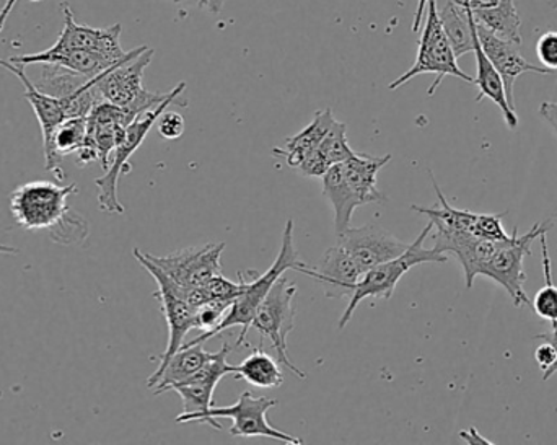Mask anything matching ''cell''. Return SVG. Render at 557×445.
I'll return each instance as SVG.
<instances>
[{
  "label": "cell",
  "mask_w": 557,
  "mask_h": 445,
  "mask_svg": "<svg viewBox=\"0 0 557 445\" xmlns=\"http://www.w3.org/2000/svg\"><path fill=\"white\" fill-rule=\"evenodd\" d=\"M212 353H208L202 345H183L162 369H157L147 382V387L152 388L153 394L160 395L172 391L173 385L186 381L199 371Z\"/></svg>",
  "instance_id": "cell-24"
},
{
  "label": "cell",
  "mask_w": 557,
  "mask_h": 445,
  "mask_svg": "<svg viewBox=\"0 0 557 445\" xmlns=\"http://www.w3.org/2000/svg\"><path fill=\"white\" fill-rule=\"evenodd\" d=\"M392 160V156H369V153H354L346 162L339 163L344 180L350 186L357 198L363 205L370 202H386V196L376 186V176L380 170Z\"/></svg>",
  "instance_id": "cell-22"
},
{
  "label": "cell",
  "mask_w": 557,
  "mask_h": 445,
  "mask_svg": "<svg viewBox=\"0 0 557 445\" xmlns=\"http://www.w3.org/2000/svg\"><path fill=\"white\" fill-rule=\"evenodd\" d=\"M478 38H480L481 48L486 52L490 61L493 62L494 67L499 72L503 77L504 85H506L507 100H509L510 107L516 110V98H513V85H516L517 78L520 75L533 74L540 75H552L555 72L549 69L539 67V65L532 64L527 61L522 54H520V46L513 45V42L506 41V39L499 38L494 35L493 32L476 22Z\"/></svg>",
  "instance_id": "cell-19"
},
{
  "label": "cell",
  "mask_w": 557,
  "mask_h": 445,
  "mask_svg": "<svg viewBox=\"0 0 557 445\" xmlns=\"http://www.w3.org/2000/svg\"><path fill=\"white\" fill-rule=\"evenodd\" d=\"M90 228L87 221L77 212L69 211L67 215L49 231V237L59 245H78L87 240Z\"/></svg>",
  "instance_id": "cell-32"
},
{
  "label": "cell",
  "mask_w": 557,
  "mask_h": 445,
  "mask_svg": "<svg viewBox=\"0 0 557 445\" xmlns=\"http://www.w3.org/2000/svg\"><path fill=\"white\" fill-rule=\"evenodd\" d=\"M301 267H304V261H300V258H298V251L295 250L294 245V221L288 219L287 224H285L284 235H282L281 250H278L273 267L267 273L255 277L253 281H247V277H245L244 293L234 300L222 322L212 332L205 333V335L198 336V338L185 343V345H205L208 339L221 335L222 332L232 329V326H242L237 345H245V339H247L248 332L251 330L255 313H257L261 302L267 299L271 287L274 286V283L285 271H298Z\"/></svg>",
  "instance_id": "cell-1"
},
{
  "label": "cell",
  "mask_w": 557,
  "mask_h": 445,
  "mask_svg": "<svg viewBox=\"0 0 557 445\" xmlns=\"http://www.w3.org/2000/svg\"><path fill=\"white\" fill-rule=\"evenodd\" d=\"M548 232H543L540 235V245H542V264L543 274H545V287L536 293L535 299L532 302V309L535 310L536 316L542 317L543 320L555 322L557 320V287L553 283V264L552 257L548 250Z\"/></svg>",
  "instance_id": "cell-30"
},
{
  "label": "cell",
  "mask_w": 557,
  "mask_h": 445,
  "mask_svg": "<svg viewBox=\"0 0 557 445\" xmlns=\"http://www.w3.org/2000/svg\"><path fill=\"white\" fill-rule=\"evenodd\" d=\"M474 58H476L478 75L474 77V85H476L480 95L476 97V101L490 98L494 104H497L500 111H503L504 120H506L507 126L510 129H517L519 127V116H517L516 110L510 107L509 100H507L506 85H504L503 77H500L497 69L494 67L493 62L487 58L486 52L481 48L480 38H474Z\"/></svg>",
  "instance_id": "cell-25"
},
{
  "label": "cell",
  "mask_w": 557,
  "mask_h": 445,
  "mask_svg": "<svg viewBox=\"0 0 557 445\" xmlns=\"http://www.w3.org/2000/svg\"><path fill=\"white\" fill-rule=\"evenodd\" d=\"M61 10L64 15V26H62L58 41L52 46L59 49H81V51L95 52V54L104 55L113 61L126 58L127 52L121 46L123 26L120 23L108 26V28H91V26L75 22L74 12L67 2H62Z\"/></svg>",
  "instance_id": "cell-16"
},
{
  "label": "cell",
  "mask_w": 557,
  "mask_h": 445,
  "mask_svg": "<svg viewBox=\"0 0 557 445\" xmlns=\"http://www.w3.org/2000/svg\"><path fill=\"white\" fill-rule=\"evenodd\" d=\"M549 5H552V9L557 10V0H552V2H549Z\"/></svg>",
  "instance_id": "cell-45"
},
{
  "label": "cell",
  "mask_w": 557,
  "mask_h": 445,
  "mask_svg": "<svg viewBox=\"0 0 557 445\" xmlns=\"http://www.w3.org/2000/svg\"><path fill=\"white\" fill-rule=\"evenodd\" d=\"M225 244H209L205 247L185 248L169 257H146L160 268L173 283L185 289L205 286L209 280L222 273L221 257Z\"/></svg>",
  "instance_id": "cell-13"
},
{
  "label": "cell",
  "mask_w": 557,
  "mask_h": 445,
  "mask_svg": "<svg viewBox=\"0 0 557 445\" xmlns=\"http://www.w3.org/2000/svg\"><path fill=\"white\" fill-rule=\"evenodd\" d=\"M536 339H545V342L552 343L553 346H555L557 351V320L555 322H552V330L549 332L543 333V335L536 336ZM557 372V364L555 368V374Z\"/></svg>",
  "instance_id": "cell-41"
},
{
  "label": "cell",
  "mask_w": 557,
  "mask_h": 445,
  "mask_svg": "<svg viewBox=\"0 0 557 445\" xmlns=\"http://www.w3.org/2000/svg\"><path fill=\"white\" fill-rule=\"evenodd\" d=\"M461 440L467 441L468 444H491L490 441L484 440V437H481L480 434H478V431L474 430V428H471L470 431H463V433L460 434Z\"/></svg>",
  "instance_id": "cell-40"
},
{
  "label": "cell",
  "mask_w": 557,
  "mask_h": 445,
  "mask_svg": "<svg viewBox=\"0 0 557 445\" xmlns=\"http://www.w3.org/2000/svg\"><path fill=\"white\" fill-rule=\"evenodd\" d=\"M276 405L277 401L273 398H257L250 392H244L237 404L232 407H212L202 418V423L211 424L212 428L221 431L222 424L218 423V418H228L234 421L231 428V434L234 437H268L282 444H305L300 437L290 436L271 427L268 421V411Z\"/></svg>",
  "instance_id": "cell-10"
},
{
  "label": "cell",
  "mask_w": 557,
  "mask_h": 445,
  "mask_svg": "<svg viewBox=\"0 0 557 445\" xmlns=\"http://www.w3.org/2000/svg\"><path fill=\"white\" fill-rule=\"evenodd\" d=\"M159 134L166 140H176L185 133V118L175 111H163L162 116L157 121Z\"/></svg>",
  "instance_id": "cell-35"
},
{
  "label": "cell",
  "mask_w": 557,
  "mask_h": 445,
  "mask_svg": "<svg viewBox=\"0 0 557 445\" xmlns=\"http://www.w3.org/2000/svg\"><path fill=\"white\" fill-rule=\"evenodd\" d=\"M185 90L186 82H180L163 103L140 114L126 127L124 136L121 137L113 156H111L107 172L100 178L95 180V185L98 188V206H100L101 211L107 212V214H124V206L121 205L120 198H117V183H120L121 176L126 175L133 169L129 163L131 157L143 146L147 134L156 126L163 111L173 103L180 104V107H188V101L182 100Z\"/></svg>",
  "instance_id": "cell-2"
},
{
  "label": "cell",
  "mask_w": 557,
  "mask_h": 445,
  "mask_svg": "<svg viewBox=\"0 0 557 445\" xmlns=\"http://www.w3.org/2000/svg\"><path fill=\"white\" fill-rule=\"evenodd\" d=\"M434 238L435 250L445 255L454 254L460 261L468 289L473 287L478 276H483L487 263L500 244V240H493V238L478 237L467 232L444 231V228H437Z\"/></svg>",
  "instance_id": "cell-17"
},
{
  "label": "cell",
  "mask_w": 557,
  "mask_h": 445,
  "mask_svg": "<svg viewBox=\"0 0 557 445\" xmlns=\"http://www.w3.org/2000/svg\"><path fill=\"white\" fill-rule=\"evenodd\" d=\"M153 49L139 46L133 49L124 61L117 62L103 74L95 77V87L104 101L129 111L139 118L146 111L153 110L170 97L169 94L147 91L143 85L144 71L152 62Z\"/></svg>",
  "instance_id": "cell-4"
},
{
  "label": "cell",
  "mask_w": 557,
  "mask_h": 445,
  "mask_svg": "<svg viewBox=\"0 0 557 445\" xmlns=\"http://www.w3.org/2000/svg\"><path fill=\"white\" fill-rule=\"evenodd\" d=\"M552 221H540L530 228L527 234L519 235L517 227L506 240H500L499 247L494 251L493 258L487 263L483 276L496 281L504 287L513 300L516 307H532L525 293V271L523 260L532 254V244L543 232L552 231Z\"/></svg>",
  "instance_id": "cell-8"
},
{
  "label": "cell",
  "mask_w": 557,
  "mask_h": 445,
  "mask_svg": "<svg viewBox=\"0 0 557 445\" xmlns=\"http://www.w3.org/2000/svg\"><path fill=\"white\" fill-rule=\"evenodd\" d=\"M235 375L258 388H276L284 384L281 362L263 349H253V353L237 366Z\"/></svg>",
  "instance_id": "cell-29"
},
{
  "label": "cell",
  "mask_w": 557,
  "mask_h": 445,
  "mask_svg": "<svg viewBox=\"0 0 557 445\" xmlns=\"http://www.w3.org/2000/svg\"><path fill=\"white\" fill-rule=\"evenodd\" d=\"M438 16L455 55L461 58L467 52H473L476 20L467 0H451L438 12Z\"/></svg>",
  "instance_id": "cell-26"
},
{
  "label": "cell",
  "mask_w": 557,
  "mask_h": 445,
  "mask_svg": "<svg viewBox=\"0 0 557 445\" xmlns=\"http://www.w3.org/2000/svg\"><path fill=\"white\" fill-rule=\"evenodd\" d=\"M536 55L543 67L557 72V32H546L536 41Z\"/></svg>",
  "instance_id": "cell-34"
},
{
  "label": "cell",
  "mask_w": 557,
  "mask_h": 445,
  "mask_svg": "<svg viewBox=\"0 0 557 445\" xmlns=\"http://www.w3.org/2000/svg\"><path fill=\"white\" fill-rule=\"evenodd\" d=\"M129 52H127V55H129ZM124 59H121V61H124ZM9 61L25 65V67L35 64L54 65V67L65 69V71L74 72V74L87 78L97 77V75L103 74L104 71L121 62L95 54V52L81 51V49H59L55 46H51V48L41 52H33V54L13 55Z\"/></svg>",
  "instance_id": "cell-20"
},
{
  "label": "cell",
  "mask_w": 557,
  "mask_h": 445,
  "mask_svg": "<svg viewBox=\"0 0 557 445\" xmlns=\"http://www.w3.org/2000/svg\"><path fill=\"white\" fill-rule=\"evenodd\" d=\"M225 0H202V9L209 10L211 13H219L224 7Z\"/></svg>",
  "instance_id": "cell-42"
},
{
  "label": "cell",
  "mask_w": 557,
  "mask_h": 445,
  "mask_svg": "<svg viewBox=\"0 0 557 445\" xmlns=\"http://www.w3.org/2000/svg\"><path fill=\"white\" fill-rule=\"evenodd\" d=\"M232 304L234 302H227V300H211L199 306L196 309L195 330L212 332L222 322Z\"/></svg>",
  "instance_id": "cell-33"
},
{
  "label": "cell",
  "mask_w": 557,
  "mask_h": 445,
  "mask_svg": "<svg viewBox=\"0 0 557 445\" xmlns=\"http://www.w3.org/2000/svg\"><path fill=\"white\" fill-rule=\"evenodd\" d=\"M320 152L326 157L327 162L333 165L346 162L347 159L354 156V150L350 149L349 140H347V126L341 121H334L331 129L327 131L324 139L318 146Z\"/></svg>",
  "instance_id": "cell-31"
},
{
  "label": "cell",
  "mask_w": 557,
  "mask_h": 445,
  "mask_svg": "<svg viewBox=\"0 0 557 445\" xmlns=\"http://www.w3.org/2000/svg\"><path fill=\"white\" fill-rule=\"evenodd\" d=\"M298 273L317 280L323 287L324 296L331 297V299H341V297L350 299L363 276L359 264L339 244L327 248L318 267L310 268L304 263Z\"/></svg>",
  "instance_id": "cell-18"
},
{
  "label": "cell",
  "mask_w": 557,
  "mask_h": 445,
  "mask_svg": "<svg viewBox=\"0 0 557 445\" xmlns=\"http://www.w3.org/2000/svg\"><path fill=\"white\" fill-rule=\"evenodd\" d=\"M20 250L15 247H9V245L0 244V255H18Z\"/></svg>",
  "instance_id": "cell-43"
},
{
  "label": "cell",
  "mask_w": 557,
  "mask_h": 445,
  "mask_svg": "<svg viewBox=\"0 0 557 445\" xmlns=\"http://www.w3.org/2000/svg\"><path fill=\"white\" fill-rule=\"evenodd\" d=\"M535 361L543 371V381H549L555 375L557 364V351L552 343L545 342L535 351Z\"/></svg>",
  "instance_id": "cell-37"
},
{
  "label": "cell",
  "mask_w": 557,
  "mask_h": 445,
  "mask_svg": "<svg viewBox=\"0 0 557 445\" xmlns=\"http://www.w3.org/2000/svg\"><path fill=\"white\" fill-rule=\"evenodd\" d=\"M295 294H297V286L282 274L274 286L271 287L267 299L258 307L253 322H251V329L260 333L261 339H270L281 366H285L288 371L294 372L298 379L305 381L307 374L300 371L288 358L287 336L294 332Z\"/></svg>",
  "instance_id": "cell-7"
},
{
  "label": "cell",
  "mask_w": 557,
  "mask_h": 445,
  "mask_svg": "<svg viewBox=\"0 0 557 445\" xmlns=\"http://www.w3.org/2000/svg\"><path fill=\"white\" fill-rule=\"evenodd\" d=\"M429 0H418V9H416L414 20H412V32L418 33L424 20L425 10H428Z\"/></svg>",
  "instance_id": "cell-39"
},
{
  "label": "cell",
  "mask_w": 557,
  "mask_h": 445,
  "mask_svg": "<svg viewBox=\"0 0 557 445\" xmlns=\"http://www.w3.org/2000/svg\"><path fill=\"white\" fill-rule=\"evenodd\" d=\"M75 185L29 182L10 193V212L25 231H51L71 211L69 196L77 193Z\"/></svg>",
  "instance_id": "cell-6"
},
{
  "label": "cell",
  "mask_w": 557,
  "mask_h": 445,
  "mask_svg": "<svg viewBox=\"0 0 557 445\" xmlns=\"http://www.w3.org/2000/svg\"><path fill=\"white\" fill-rule=\"evenodd\" d=\"M337 244L354 258L363 274L376 264L399 257L409 247V244L396 238L392 232L373 224L347 228L337 235Z\"/></svg>",
  "instance_id": "cell-15"
},
{
  "label": "cell",
  "mask_w": 557,
  "mask_h": 445,
  "mask_svg": "<svg viewBox=\"0 0 557 445\" xmlns=\"http://www.w3.org/2000/svg\"><path fill=\"white\" fill-rule=\"evenodd\" d=\"M134 120L136 118L124 108L110 101H98L87 116V137L77 152L78 165L100 162L107 172L117 143Z\"/></svg>",
  "instance_id": "cell-12"
},
{
  "label": "cell",
  "mask_w": 557,
  "mask_h": 445,
  "mask_svg": "<svg viewBox=\"0 0 557 445\" xmlns=\"http://www.w3.org/2000/svg\"><path fill=\"white\" fill-rule=\"evenodd\" d=\"M431 178L432 183H434L435 193L438 196V205L432 206V208L412 206V211L429 218V222H432L435 228L467 232V234L493 238V240H506V238H509V234L503 227V218L507 212H503V214H474V212L454 208V206L448 205L444 193L438 188L432 173Z\"/></svg>",
  "instance_id": "cell-14"
},
{
  "label": "cell",
  "mask_w": 557,
  "mask_h": 445,
  "mask_svg": "<svg viewBox=\"0 0 557 445\" xmlns=\"http://www.w3.org/2000/svg\"><path fill=\"white\" fill-rule=\"evenodd\" d=\"M0 67L15 75L25 87V98L32 104L36 118H38L39 126H41L42 146H46L51 140L55 127L67 118L64 100L54 97V95L46 94L38 85L33 84L32 78L26 75L25 65L15 64L9 59H0Z\"/></svg>",
  "instance_id": "cell-21"
},
{
  "label": "cell",
  "mask_w": 557,
  "mask_h": 445,
  "mask_svg": "<svg viewBox=\"0 0 557 445\" xmlns=\"http://www.w3.org/2000/svg\"><path fill=\"white\" fill-rule=\"evenodd\" d=\"M474 20L506 41L522 46V18L516 0H467Z\"/></svg>",
  "instance_id": "cell-23"
},
{
  "label": "cell",
  "mask_w": 557,
  "mask_h": 445,
  "mask_svg": "<svg viewBox=\"0 0 557 445\" xmlns=\"http://www.w3.org/2000/svg\"><path fill=\"white\" fill-rule=\"evenodd\" d=\"M323 195L333 206L334 211V231L336 234H343L350 227L354 212L362 206L357 198L356 193L350 189L344 180L341 165H333L323 175Z\"/></svg>",
  "instance_id": "cell-28"
},
{
  "label": "cell",
  "mask_w": 557,
  "mask_h": 445,
  "mask_svg": "<svg viewBox=\"0 0 557 445\" xmlns=\"http://www.w3.org/2000/svg\"><path fill=\"white\" fill-rule=\"evenodd\" d=\"M331 169V163L327 162L326 157L320 152V149L311 150L304 162L298 165V172L308 178H323L324 173Z\"/></svg>",
  "instance_id": "cell-36"
},
{
  "label": "cell",
  "mask_w": 557,
  "mask_h": 445,
  "mask_svg": "<svg viewBox=\"0 0 557 445\" xmlns=\"http://www.w3.org/2000/svg\"><path fill=\"white\" fill-rule=\"evenodd\" d=\"M133 254L140 267L146 268L147 273L156 280L157 286H159L156 297L159 299L166 325H169V343H166L165 353L160 356V364L157 368L162 369L166 361L185 345L186 335L195 330L196 309L186 300L188 289L173 283L139 248H134Z\"/></svg>",
  "instance_id": "cell-9"
},
{
  "label": "cell",
  "mask_w": 557,
  "mask_h": 445,
  "mask_svg": "<svg viewBox=\"0 0 557 445\" xmlns=\"http://www.w3.org/2000/svg\"><path fill=\"white\" fill-rule=\"evenodd\" d=\"M231 353L232 346L224 343L196 374L173 385L172 391L183 400V413L176 418V423H202L205 415L214 407V392L219 382L237 371V366L227 362Z\"/></svg>",
  "instance_id": "cell-11"
},
{
  "label": "cell",
  "mask_w": 557,
  "mask_h": 445,
  "mask_svg": "<svg viewBox=\"0 0 557 445\" xmlns=\"http://www.w3.org/2000/svg\"><path fill=\"white\" fill-rule=\"evenodd\" d=\"M424 29H422L421 39H419L418 55H416L414 65L406 71L401 77L396 78L389 84V90L403 87L412 78L421 74H435L434 84L429 87L428 95L432 97L441 87L442 81L448 75L461 78L468 84H474V77L461 71L455 55L454 48L445 35L444 26L438 16L437 0H429L428 10H425Z\"/></svg>",
  "instance_id": "cell-5"
},
{
  "label": "cell",
  "mask_w": 557,
  "mask_h": 445,
  "mask_svg": "<svg viewBox=\"0 0 557 445\" xmlns=\"http://www.w3.org/2000/svg\"><path fill=\"white\" fill-rule=\"evenodd\" d=\"M172 2L180 3V5L202 7V0H172Z\"/></svg>",
  "instance_id": "cell-44"
},
{
  "label": "cell",
  "mask_w": 557,
  "mask_h": 445,
  "mask_svg": "<svg viewBox=\"0 0 557 445\" xmlns=\"http://www.w3.org/2000/svg\"><path fill=\"white\" fill-rule=\"evenodd\" d=\"M540 116H542L557 134V101H543L542 107H540Z\"/></svg>",
  "instance_id": "cell-38"
},
{
  "label": "cell",
  "mask_w": 557,
  "mask_h": 445,
  "mask_svg": "<svg viewBox=\"0 0 557 445\" xmlns=\"http://www.w3.org/2000/svg\"><path fill=\"white\" fill-rule=\"evenodd\" d=\"M334 121H336V118H334L331 108L318 111V113L314 114L313 121H311L305 129H301L298 134H294L292 137H287V139H285V146L282 147V149L273 150L274 156L285 157L287 165L297 170L298 165L304 162L305 157H307L311 150L320 146L321 140L324 139L327 131L333 126Z\"/></svg>",
  "instance_id": "cell-27"
},
{
  "label": "cell",
  "mask_w": 557,
  "mask_h": 445,
  "mask_svg": "<svg viewBox=\"0 0 557 445\" xmlns=\"http://www.w3.org/2000/svg\"><path fill=\"white\" fill-rule=\"evenodd\" d=\"M432 228H434V225H432V222H429L424 231L419 234V237L412 244H409L405 254L393 258V260L385 261V263L376 264V267H373L372 270L363 274L362 280L359 281L356 291H354L352 297H350L349 306L341 316L337 329H346L347 323L352 320L354 312H356L357 307H359L362 300L369 299V297L383 300L392 299L396 284L412 268L424 263H445V261H448V255L441 254L435 248H431V250L424 248L425 238L431 234Z\"/></svg>",
  "instance_id": "cell-3"
}]
</instances>
